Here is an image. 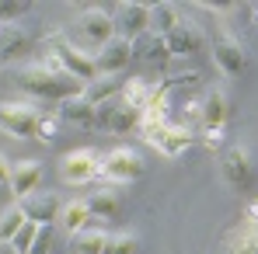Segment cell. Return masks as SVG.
Wrapping results in <instances>:
<instances>
[{
	"label": "cell",
	"mask_w": 258,
	"mask_h": 254,
	"mask_svg": "<svg viewBox=\"0 0 258 254\" xmlns=\"http://www.w3.org/2000/svg\"><path fill=\"white\" fill-rule=\"evenodd\" d=\"M18 87L28 91L32 98H45V101H67L74 94H84V87L77 77H70L52 56H45L42 63H28L18 73Z\"/></svg>",
	"instance_id": "cell-1"
},
{
	"label": "cell",
	"mask_w": 258,
	"mask_h": 254,
	"mask_svg": "<svg viewBox=\"0 0 258 254\" xmlns=\"http://www.w3.org/2000/svg\"><path fill=\"white\" fill-rule=\"evenodd\" d=\"M115 39V21H112V11L105 7H84L77 11L74 25H70V42L81 45L87 56H94L105 42Z\"/></svg>",
	"instance_id": "cell-2"
},
{
	"label": "cell",
	"mask_w": 258,
	"mask_h": 254,
	"mask_svg": "<svg viewBox=\"0 0 258 254\" xmlns=\"http://www.w3.org/2000/svg\"><path fill=\"white\" fill-rule=\"evenodd\" d=\"M45 49H49V56H52L70 77H77L81 84H91V80L98 77L94 59L87 56L81 45L70 42V35H63V32H49V35H45Z\"/></svg>",
	"instance_id": "cell-3"
},
{
	"label": "cell",
	"mask_w": 258,
	"mask_h": 254,
	"mask_svg": "<svg viewBox=\"0 0 258 254\" xmlns=\"http://www.w3.org/2000/svg\"><path fill=\"white\" fill-rule=\"evenodd\" d=\"M227 119H230V105H227V94L216 87V91L206 94V101H203V119H199L203 146H206V150H220L223 132H227Z\"/></svg>",
	"instance_id": "cell-4"
},
{
	"label": "cell",
	"mask_w": 258,
	"mask_h": 254,
	"mask_svg": "<svg viewBox=\"0 0 258 254\" xmlns=\"http://www.w3.org/2000/svg\"><path fill=\"white\" fill-rule=\"evenodd\" d=\"M140 139L150 143L154 150H161L164 157H178L192 146L196 132L188 126H174V122H161V126H140Z\"/></svg>",
	"instance_id": "cell-5"
},
{
	"label": "cell",
	"mask_w": 258,
	"mask_h": 254,
	"mask_svg": "<svg viewBox=\"0 0 258 254\" xmlns=\"http://www.w3.org/2000/svg\"><path fill=\"white\" fill-rule=\"evenodd\" d=\"M59 178L67 185H91L101 178V153L91 150V146H81V150H70L63 153L59 160Z\"/></svg>",
	"instance_id": "cell-6"
},
{
	"label": "cell",
	"mask_w": 258,
	"mask_h": 254,
	"mask_svg": "<svg viewBox=\"0 0 258 254\" xmlns=\"http://www.w3.org/2000/svg\"><path fill=\"white\" fill-rule=\"evenodd\" d=\"M143 171H147L143 157L136 150H129V146H119V150H112V153L101 157V178L115 181V185H126V181L143 178Z\"/></svg>",
	"instance_id": "cell-7"
},
{
	"label": "cell",
	"mask_w": 258,
	"mask_h": 254,
	"mask_svg": "<svg viewBox=\"0 0 258 254\" xmlns=\"http://www.w3.org/2000/svg\"><path fill=\"white\" fill-rule=\"evenodd\" d=\"M39 112L18 101H0V132H7L11 139H32L39 129Z\"/></svg>",
	"instance_id": "cell-8"
},
{
	"label": "cell",
	"mask_w": 258,
	"mask_h": 254,
	"mask_svg": "<svg viewBox=\"0 0 258 254\" xmlns=\"http://www.w3.org/2000/svg\"><path fill=\"white\" fill-rule=\"evenodd\" d=\"M220 174H223V181H227L234 192L251 188V181H255V164H251V153H248L244 146H230V150H223Z\"/></svg>",
	"instance_id": "cell-9"
},
{
	"label": "cell",
	"mask_w": 258,
	"mask_h": 254,
	"mask_svg": "<svg viewBox=\"0 0 258 254\" xmlns=\"http://www.w3.org/2000/svg\"><path fill=\"white\" fill-rule=\"evenodd\" d=\"M98 126H105L108 132H115V136L140 132V126H143V112L129 108V105H122V101L115 98V101L98 105Z\"/></svg>",
	"instance_id": "cell-10"
},
{
	"label": "cell",
	"mask_w": 258,
	"mask_h": 254,
	"mask_svg": "<svg viewBox=\"0 0 258 254\" xmlns=\"http://www.w3.org/2000/svg\"><path fill=\"white\" fill-rule=\"evenodd\" d=\"M112 21H115V35L133 42L143 32H150V4H115Z\"/></svg>",
	"instance_id": "cell-11"
},
{
	"label": "cell",
	"mask_w": 258,
	"mask_h": 254,
	"mask_svg": "<svg viewBox=\"0 0 258 254\" xmlns=\"http://www.w3.org/2000/svg\"><path fill=\"white\" fill-rule=\"evenodd\" d=\"M94 70H98V77H122V70L129 66V59H133V42L126 39H112V42H105L94 56Z\"/></svg>",
	"instance_id": "cell-12"
},
{
	"label": "cell",
	"mask_w": 258,
	"mask_h": 254,
	"mask_svg": "<svg viewBox=\"0 0 258 254\" xmlns=\"http://www.w3.org/2000/svg\"><path fill=\"white\" fill-rule=\"evenodd\" d=\"M213 59L220 66V73H227V77H241L248 70V49H244V42L227 35V32L213 42Z\"/></svg>",
	"instance_id": "cell-13"
},
{
	"label": "cell",
	"mask_w": 258,
	"mask_h": 254,
	"mask_svg": "<svg viewBox=\"0 0 258 254\" xmlns=\"http://www.w3.org/2000/svg\"><path fill=\"white\" fill-rule=\"evenodd\" d=\"M164 42H168V52L171 56H196L203 45H206V32L196 25V21H178L171 32L164 35Z\"/></svg>",
	"instance_id": "cell-14"
},
{
	"label": "cell",
	"mask_w": 258,
	"mask_h": 254,
	"mask_svg": "<svg viewBox=\"0 0 258 254\" xmlns=\"http://www.w3.org/2000/svg\"><path fill=\"white\" fill-rule=\"evenodd\" d=\"M18 206H21V212H25L28 223H39V226L52 223V219L63 212V202H59L56 192H32V195H25Z\"/></svg>",
	"instance_id": "cell-15"
},
{
	"label": "cell",
	"mask_w": 258,
	"mask_h": 254,
	"mask_svg": "<svg viewBox=\"0 0 258 254\" xmlns=\"http://www.w3.org/2000/svg\"><path fill=\"white\" fill-rule=\"evenodd\" d=\"M39 181H42V164H35V160H18V164H11V192H14V199L21 202L25 195H32V192H39Z\"/></svg>",
	"instance_id": "cell-16"
},
{
	"label": "cell",
	"mask_w": 258,
	"mask_h": 254,
	"mask_svg": "<svg viewBox=\"0 0 258 254\" xmlns=\"http://www.w3.org/2000/svg\"><path fill=\"white\" fill-rule=\"evenodd\" d=\"M133 59L147 63V66H168L171 52H168V42L154 32H143L140 39H133Z\"/></svg>",
	"instance_id": "cell-17"
},
{
	"label": "cell",
	"mask_w": 258,
	"mask_h": 254,
	"mask_svg": "<svg viewBox=\"0 0 258 254\" xmlns=\"http://www.w3.org/2000/svg\"><path fill=\"white\" fill-rule=\"evenodd\" d=\"M28 49H32V39L21 25H0V66L18 63Z\"/></svg>",
	"instance_id": "cell-18"
},
{
	"label": "cell",
	"mask_w": 258,
	"mask_h": 254,
	"mask_svg": "<svg viewBox=\"0 0 258 254\" xmlns=\"http://www.w3.org/2000/svg\"><path fill=\"white\" fill-rule=\"evenodd\" d=\"M56 115L63 119V122H74V126H98V108L87 101L84 94H74V98H67V101H59L56 105Z\"/></svg>",
	"instance_id": "cell-19"
},
{
	"label": "cell",
	"mask_w": 258,
	"mask_h": 254,
	"mask_svg": "<svg viewBox=\"0 0 258 254\" xmlns=\"http://www.w3.org/2000/svg\"><path fill=\"white\" fill-rule=\"evenodd\" d=\"M223 254H258V226L251 223H237L234 230H227L223 237Z\"/></svg>",
	"instance_id": "cell-20"
},
{
	"label": "cell",
	"mask_w": 258,
	"mask_h": 254,
	"mask_svg": "<svg viewBox=\"0 0 258 254\" xmlns=\"http://www.w3.org/2000/svg\"><path fill=\"white\" fill-rule=\"evenodd\" d=\"M105 247H108V233L101 226H87L70 237V254H105Z\"/></svg>",
	"instance_id": "cell-21"
},
{
	"label": "cell",
	"mask_w": 258,
	"mask_h": 254,
	"mask_svg": "<svg viewBox=\"0 0 258 254\" xmlns=\"http://www.w3.org/2000/svg\"><path fill=\"white\" fill-rule=\"evenodd\" d=\"M122 77H94L91 84L84 87V98L98 108V105H105V101H115V94H122Z\"/></svg>",
	"instance_id": "cell-22"
},
{
	"label": "cell",
	"mask_w": 258,
	"mask_h": 254,
	"mask_svg": "<svg viewBox=\"0 0 258 254\" xmlns=\"http://www.w3.org/2000/svg\"><path fill=\"white\" fill-rule=\"evenodd\" d=\"M87 209H91V216H101V219H119L122 216V202H119V195L112 188H98V192H91Z\"/></svg>",
	"instance_id": "cell-23"
},
{
	"label": "cell",
	"mask_w": 258,
	"mask_h": 254,
	"mask_svg": "<svg viewBox=\"0 0 258 254\" xmlns=\"http://www.w3.org/2000/svg\"><path fill=\"white\" fill-rule=\"evenodd\" d=\"M59 219H63V230L74 237V233H81V230H87L91 226V209H87V199H74V202H67L63 206V212H59Z\"/></svg>",
	"instance_id": "cell-24"
},
{
	"label": "cell",
	"mask_w": 258,
	"mask_h": 254,
	"mask_svg": "<svg viewBox=\"0 0 258 254\" xmlns=\"http://www.w3.org/2000/svg\"><path fill=\"white\" fill-rule=\"evenodd\" d=\"M154 87H157V84H150V80H143V77H133V80L122 84L119 101L129 105V108H136V112H143V108H147V101L154 98Z\"/></svg>",
	"instance_id": "cell-25"
},
{
	"label": "cell",
	"mask_w": 258,
	"mask_h": 254,
	"mask_svg": "<svg viewBox=\"0 0 258 254\" xmlns=\"http://www.w3.org/2000/svg\"><path fill=\"white\" fill-rule=\"evenodd\" d=\"M178 21H181V18H178V7H174V4H150V32H154V35L164 39Z\"/></svg>",
	"instance_id": "cell-26"
},
{
	"label": "cell",
	"mask_w": 258,
	"mask_h": 254,
	"mask_svg": "<svg viewBox=\"0 0 258 254\" xmlns=\"http://www.w3.org/2000/svg\"><path fill=\"white\" fill-rule=\"evenodd\" d=\"M25 223H28V219H25V212H21L18 202L7 206V209L0 212V240H14V233H18Z\"/></svg>",
	"instance_id": "cell-27"
},
{
	"label": "cell",
	"mask_w": 258,
	"mask_h": 254,
	"mask_svg": "<svg viewBox=\"0 0 258 254\" xmlns=\"http://www.w3.org/2000/svg\"><path fill=\"white\" fill-rule=\"evenodd\" d=\"M105 254H140V237L136 233H108Z\"/></svg>",
	"instance_id": "cell-28"
},
{
	"label": "cell",
	"mask_w": 258,
	"mask_h": 254,
	"mask_svg": "<svg viewBox=\"0 0 258 254\" xmlns=\"http://www.w3.org/2000/svg\"><path fill=\"white\" fill-rule=\"evenodd\" d=\"M35 237H39V223H25L18 233H14V247H18V254H32V247H35Z\"/></svg>",
	"instance_id": "cell-29"
},
{
	"label": "cell",
	"mask_w": 258,
	"mask_h": 254,
	"mask_svg": "<svg viewBox=\"0 0 258 254\" xmlns=\"http://www.w3.org/2000/svg\"><path fill=\"white\" fill-rule=\"evenodd\" d=\"M28 0H0V25H18V18L28 11Z\"/></svg>",
	"instance_id": "cell-30"
},
{
	"label": "cell",
	"mask_w": 258,
	"mask_h": 254,
	"mask_svg": "<svg viewBox=\"0 0 258 254\" xmlns=\"http://www.w3.org/2000/svg\"><path fill=\"white\" fill-rule=\"evenodd\" d=\"M49 251H52V226L45 223V226H39V237H35L32 254H49Z\"/></svg>",
	"instance_id": "cell-31"
},
{
	"label": "cell",
	"mask_w": 258,
	"mask_h": 254,
	"mask_svg": "<svg viewBox=\"0 0 258 254\" xmlns=\"http://www.w3.org/2000/svg\"><path fill=\"white\" fill-rule=\"evenodd\" d=\"M35 139L39 143H52L56 139V119H39V129H35Z\"/></svg>",
	"instance_id": "cell-32"
},
{
	"label": "cell",
	"mask_w": 258,
	"mask_h": 254,
	"mask_svg": "<svg viewBox=\"0 0 258 254\" xmlns=\"http://www.w3.org/2000/svg\"><path fill=\"white\" fill-rule=\"evenodd\" d=\"M241 219H244V223H251V226H258V199H251V202L244 206V212H241Z\"/></svg>",
	"instance_id": "cell-33"
},
{
	"label": "cell",
	"mask_w": 258,
	"mask_h": 254,
	"mask_svg": "<svg viewBox=\"0 0 258 254\" xmlns=\"http://www.w3.org/2000/svg\"><path fill=\"white\" fill-rule=\"evenodd\" d=\"M4 185H11V160L0 153V188H4Z\"/></svg>",
	"instance_id": "cell-34"
},
{
	"label": "cell",
	"mask_w": 258,
	"mask_h": 254,
	"mask_svg": "<svg viewBox=\"0 0 258 254\" xmlns=\"http://www.w3.org/2000/svg\"><path fill=\"white\" fill-rule=\"evenodd\" d=\"M0 254H18V247L11 240H0Z\"/></svg>",
	"instance_id": "cell-35"
},
{
	"label": "cell",
	"mask_w": 258,
	"mask_h": 254,
	"mask_svg": "<svg viewBox=\"0 0 258 254\" xmlns=\"http://www.w3.org/2000/svg\"><path fill=\"white\" fill-rule=\"evenodd\" d=\"M251 18H255V25H258V4H251Z\"/></svg>",
	"instance_id": "cell-36"
}]
</instances>
